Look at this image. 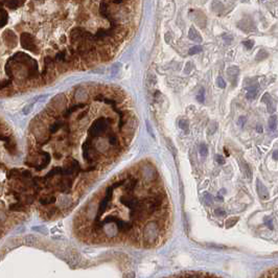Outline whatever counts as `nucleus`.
Instances as JSON below:
<instances>
[{
	"mask_svg": "<svg viewBox=\"0 0 278 278\" xmlns=\"http://www.w3.org/2000/svg\"><path fill=\"white\" fill-rule=\"evenodd\" d=\"M160 229L157 222H149L145 225L143 229V238L147 244H153L156 239H158Z\"/></svg>",
	"mask_w": 278,
	"mask_h": 278,
	"instance_id": "1",
	"label": "nucleus"
},
{
	"mask_svg": "<svg viewBox=\"0 0 278 278\" xmlns=\"http://www.w3.org/2000/svg\"><path fill=\"white\" fill-rule=\"evenodd\" d=\"M66 105V98H65L64 94H59L52 99L51 101V108L55 110L57 112H60L65 108Z\"/></svg>",
	"mask_w": 278,
	"mask_h": 278,
	"instance_id": "2",
	"label": "nucleus"
},
{
	"mask_svg": "<svg viewBox=\"0 0 278 278\" xmlns=\"http://www.w3.org/2000/svg\"><path fill=\"white\" fill-rule=\"evenodd\" d=\"M256 186H257V193L259 195V198L261 200H268L269 199V193H268L267 187L264 186V184L260 182L259 180H256Z\"/></svg>",
	"mask_w": 278,
	"mask_h": 278,
	"instance_id": "3",
	"label": "nucleus"
},
{
	"mask_svg": "<svg viewBox=\"0 0 278 278\" xmlns=\"http://www.w3.org/2000/svg\"><path fill=\"white\" fill-rule=\"evenodd\" d=\"M22 105H23L22 101H18V99H11V101H4V108L9 109V110H11V111L18 110Z\"/></svg>",
	"mask_w": 278,
	"mask_h": 278,
	"instance_id": "4",
	"label": "nucleus"
},
{
	"mask_svg": "<svg viewBox=\"0 0 278 278\" xmlns=\"http://www.w3.org/2000/svg\"><path fill=\"white\" fill-rule=\"evenodd\" d=\"M237 74H238V68H236L235 66L230 67V68L227 70V75H228V78H229V80L232 82L233 85L235 84V80H236Z\"/></svg>",
	"mask_w": 278,
	"mask_h": 278,
	"instance_id": "5",
	"label": "nucleus"
},
{
	"mask_svg": "<svg viewBox=\"0 0 278 278\" xmlns=\"http://www.w3.org/2000/svg\"><path fill=\"white\" fill-rule=\"evenodd\" d=\"M39 201L42 205H50L55 202V197H53L51 195H43L42 198H40Z\"/></svg>",
	"mask_w": 278,
	"mask_h": 278,
	"instance_id": "6",
	"label": "nucleus"
},
{
	"mask_svg": "<svg viewBox=\"0 0 278 278\" xmlns=\"http://www.w3.org/2000/svg\"><path fill=\"white\" fill-rule=\"evenodd\" d=\"M188 37H189V39L193 40V41H197V42L202 41V38H201L200 34H199V32H197V30H195L193 27H191L190 29H189Z\"/></svg>",
	"mask_w": 278,
	"mask_h": 278,
	"instance_id": "7",
	"label": "nucleus"
},
{
	"mask_svg": "<svg viewBox=\"0 0 278 278\" xmlns=\"http://www.w3.org/2000/svg\"><path fill=\"white\" fill-rule=\"evenodd\" d=\"M75 98L78 99V101H86V99L88 98V92L83 89L78 90L75 93Z\"/></svg>",
	"mask_w": 278,
	"mask_h": 278,
	"instance_id": "8",
	"label": "nucleus"
},
{
	"mask_svg": "<svg viewBox=\"0 0 278 278\" xmlns=\"http://www.w3.org/2000/svg\"><path fill=\"white\" fill-rule=\"evenodd\" d=\"M269 129L271 130V131H275L276 128H277V116L276 115H272V116H270L269 118Z\"/></svg>",
	"mask_w": 278,
	"mask_h": 278,
	"instance_id": "9",
	"label": "nucleus"
},
{
	"mask_svg": "<svg viewBox=\"0 0 278 278\" xmlns=\"http://www.w3.org/2000/svg\"><path fill=\"white\" fill-rule=\"evenodd\" d=\"M243 172H244V175L247 179H251V177H252V172H251L250 170V166H249L248 163L245 162V161L243 162Z\"/></svg>",
	"mask_w": 278,
	"mask_h": 278,
	"instance_id": "10",
	"label": "nucleus"
},
{
	"mask_svg": "<svg viewBox=\"0 0 278 278\" xmlns=\"http://www.w3.org/2000/svg\"><path fill=\"white\" fill-rule=\"evenodd\" d=\"M238 220H239L238 218H228L227 221H226V223H225L226 228H231V227H233L234 225H236V223L238 222Z\"/></svg>",
	"mask_w": 278,
	"mask_h": 278,
	"instance_id": "11",
	"label": "nucleus"
},
{
	"mask_svg": "<svg viewBox=\"0 0 278 278\" xmlns=\"http://www.w3.org/2000/svg\"><path fill=\"white\" fill-rule=\"evenodd\" d=\"M256 94H257V88H250L249 91L247 92L246 97L248 99H253L256 97Z\"/></svg>",
	"mask_w": 278,
	"mask_h": 278,
	"instance_id": "12",
	"label": "nucleus"
},
{
	"mask_svg": "<svg viewBox=\"0 0 278 278\" xmlns=\"http://www.w3.org/2000/svg\"><path fill=\"white\" fill-rule=\"evenodd\" d=\"M203 50V47L200 45H197V46H193V47H191L190 49L188 50V53L190 55H197V53H200L202 52Z\"/></svg>",
	"mask_w": 278,
	"mask_h": 278,
	"instance_id": "13",
	"label": "nucleus"
},
{
	"mask_svg": "<svg viewBox=\"0 0 278 278\" xmlns=\"http://www.w3.org/2000/svg\"><path fill=\"white\" fill-rule=\"evenodd\" d=\"M199 152H200V155L203 157H206L208 155V147L205 143H201L200 147H199Z\"/></svg>",
	"mask_w": 278,
	"mask_h": 278,
	"instance_id": "14",
	"label": "nucleus"
},
{
	"mask_svg": "<svg viewBox=\"0 0 278 278\" xmlns=\"http://www.w3.org/2000/svg\"><path fill=\"white\" fill-rule=\"evenodd\" d=\"M203 201L206 203V205H210L212 202H213V199H212L211 195L206 191V193H203Z\"/></svg>",
	"mask_w": 278,
	"mask_h": 278,
	"instance_id": "15",
	"label": "nucleus"
},
{
	"mask_svg": "<svg viewBox=\"0 0 278 278\" xmlns=\"http://www.w3.org/2000/svg\"><path fill=\"white\" fill-rule=\"evenodd\" d=\"M188 121L186 119H180L179 120V128L182 129L183 131L187 132L188 131Z\"/></svg>",
	"mask_w": 278,
	"mask_h": 278,
	"instance_id": "16",
	"label": "nucleus"
},
{
	"mask_svg": "<svg viewBox=\"0 0 278 278\" xmlns=\"http://www.w3.org/2000/svg\"><path fill=\"white\" fill-rule=\"evenodd\" d=\"M32 109H34V103H27L26 106H24V108H23V110H22L23 114L24 115L29 114V113L32 111Z\"/></svg>",
	"mask_w": 278,
	"mask_h": 278,
	"instance_id": "17",
	"label": "nucleus"
},
{
	"mask_svg": "<svg viewBox=\"0 0 278 278\" xmlns=\"http://www.w3.org/2000/svg\"><path fill=\"white\" fill-rule=\"evenodd\" d=\"M204 89L203 88H201L200 90H199L198 94H197V99H198L199 103H204Z\"/></svg>",
	"mask_w": 278,
	"mask_h": 278,
	"instance_id": "18",
	"label": "nucleus"
},
{
	"mask_svg": "<svg viewBox=\"0 0 278 278\" xmlns=\"http://www.w3.org/2000/svg\"><path fill=\"white\" fill-rule=\"evenodd\" d=\"M264 225L267 226L269 229H273L274 226H273V222H272V218H269V216H267V218H264Z\"/></svg>",
	"mask_w": 278,
	"mask_h": 278,
	"instance_id": "19",
	"label": "nucleus"
},
{
	"mask_svg": "<svg viewBox=\"0 0 278 278\" xmlns=\"http://www.w3.org/2000/svg\"><path fill=\"white\" fill-rule=\"evenodd\" d=\"M243 44H244L247 49H251L253 46H254V41H253V40H247V41L243 42Z\"/></svg>",
	"mask_w": 278,
	"mask_h": 278,
	"instance_id": "20",
	"label": "nucleus"
},
{
	"mask_svg": "<svg viewBox=\"0 0 278 278\" xmlns=\"http://www.w3.org/2000/svg\"><path fill=\"white\" fill-rule=\"evenodd\" d=\"M216 83H218V86L220 88H222V89H224V88L226 87V83L225 80H223V78H221V76H218V80H216Z\"/></svg>",
	"mask_w": 278,
	"mask_h": 278,
	"instance_id": "21",
	"label": "nucleus"
},
{
	"mask_svg": "<svg viewBox=\"0 0 278 278\" xmlns=\"http://www.w3.org/2000/svg\"><path fill=\"white\" fill-rule=\"evenodd\" d=\"M214 213H216V216H220V218L226 216V212L224 211V209H222V208H216V209L214 210Z\"/></svg>",
	"mask_w": 278,
	"mask_h": 278,
	"instance_id": "22",
	"label": "nucleus"
},
{
	"mask_svg": "<svg viewBox=\"0 0 278 278\" xmlns=\"http://www.w3.org/2000/svg\"><path fill=\"white\" fill-rule=\"evenodd\" d=\"M216 161L218 162V164H224V163H225V159H224L222 156H220V155H216Z\"/></svg>",
	"mask_w": 278,
	"mask_h": 278,
	"instance_id": "23",
	"label": "nucleus"
},
{
	"mask_svg": "<svg viewBox=\"0 0 278 278\" xmlns=\"http://www.w3.org/2000/svg\"><path fill=\"white\" fill-rule=\"evenodd\" d=\"M246 120L247 119H246V117H245V116H241V117L238 118V120H237V122H238L239 126H243L245 124V122H246Z\"/></svg>",
	"mask_w": 278,
	"mask_h": 278,
	"instance_id": "24",
	"label": "nucleus"
},
{
	"mask_svg": "<svg viewBox=\"0 0 278 278\" xmlns=\"http://www.w3.org/2000/svg\"><path fill=\"white\" fill-rule=\"evenodd\" d=\"M223 39L225 40L226 42H231L233 40V37L231 34H223Z\"/></svg>",
	"mask_w": 278,
	"mask_h": 278,
	"instance_id": "25",
	"label": "nucleus"
},
{
	"mask_svg": "<svg viewBox=\"0 0 278 278\" xmlns=\"http://www.w3.org/2000/svg\"><path fill=\"white\" fill-rule=\"evenodd\" d=\"M272 158H273L274 160H278V151H274L273 155H272Z\"/></svg>",
	"mask_w": 278,
	"mask_h": 278,
	"instance_id": "26",
	"label": "nucleus"
},
{
	"mask_svg": "<svg viewBox=\"0 0 278 278\" xmlns=\"http://www.w3.org/2000/svg\"><path fill=\"white\" fill-rule=\"evenodd\" d=\"M256 131H257L258 133H262L264 129H262V126H261V124H257V126H256Z\"/></svg>",
	"mask_w": 278,
	"mask_h": 278,
	"instance_id": "27",
	"label": "nucleus"
},
{
	"mask_svg": "<svg viewBox=\"0 0 278 278\" xmlns=\"http://www.w3.org/2000/svg\"><path fill=\"white\" fill-rule=\"evenodd\" d=\"M260 278H271V275H270V273H264V275L260 276Z\"/></svg>",
	"mask_w": 278,
	"mask_h": 278,
	"instance_id": "28",
	"label": "nucleus"
},
{
	"mask_svg": "<svg viewBox=\"0 0 278 278\" xmlns=\"http://www.w3.org/2000/svg\"><path fill=\"white\" fill-rule=\"evenodd\" d=\"M180 278H183V277H180Z\"/></svg>",
	"mask_w": 278,
	"mask_h": 278,
	"instance_id": "29",
	"label": "nucleus"
}]
</instances>
